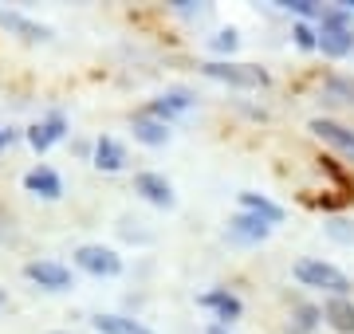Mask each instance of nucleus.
Segmentation results:
<instances>
[{
  "label": "nucleus",
  "mask_w": 354,
  "mask_h": 334,
  "mask_svg": "<svg viewBox=\"0 0 354 334\" xmlns=\"http://www.w3.org/2000/svg\"><path fill=\"white\" fill-rule=\"evenodd\" d=\"M0 28H4L8 36L24 39V43H48L51 39L48 24H39V20H32V16L16 12V8H0Z\"/></svg>",
  "instance_id": "9d476101"
},
{
  "label": "nucleus",
  "mask_w": 354,
  "mask_h": 334,
  "mask_svg": "<svg viewBox=\"0 0 354 334\" xmlns=\"http://www.w3.org/2000/svg\"><path fill=\"white\" fill-rule=\"evenodd\" d=\"M327 232L335 236V240H342V244H354V224H351V220H339V217H335V220L327 224Z\"/></svg>",
  "instance_id": "b1692460"
},
{
  "label": "nucleus",
  "mask_w": 354,
  "mask_h": 334,
  "mask_svg": "<svg viewBox=\"0 0 354 334\" xmlns=\"http://www.w3.org/2000/svg\"><path fill=\"white\" fill-rule=\"evenodd\" d=\"M193 106H197V95L193 90H181V87H174V90H165V95H158V99H150V103L142 106V115H150V118H158V122H174V118H181V115H189Z\"/></svg>",
  "instance_id": "423d86ee"
},
{
  "label": "nucleus",
  "mask_w": 354,
  "mask_h": 334,
  "mask_svg": "<svg viewBox=\"0 0 354 334\" xmlns=\"http://www.w3.org/2000/svg\"><path fill=\"white\" fill-rule=\"evenodd\" d=\"M12 141H16V130L0 126V150H4V146H12Z\"/></svg>",
  "instance_id": "a878e982"
},
{
  "label": "nucleus",
  "mask_w": 354,
  "mask_h": 334,
  "mask_svg": "<svg viewBox=\"0 0 354 334\" xmlns=\"http://www.w3.org/2000/svg\"><path fill=\"white\" fill-rule=\"evenodd\" d=\"M4 303H8V287H0V307H4Z\"/></svg>",
  "instance_id": "cd10ccee"
},
{
  "label": "nucleus",
  "mask_w": 354,
  "mask_h": 334,
  "mask_svg": "<svg viewBox=\"0 0 354 334\" xmlns=\"http://www.w3.org/2000/svg\"><path fill=\"white\" fill-rule=\"evenodd\" d=\"M315 32H319V52L327 59H346L354 52V12L346 4L323 8V16L315 20Z\"/></svg>",
  "instance_id": "f257e3e1"
},
{
  "label": "nucleus",
  "mask_w": 354,
  "mask_h": 334,
  "mask_svg": "<svg viewBox=\"0 0 354 334\" xmlns=\"http://www.w3.org/2000/svg\"><path fill=\"white\" fill-rule=\"evenodd\" d=\"M91 331H99V334H153L142 319H130V315H95L91 319Z\"/></svg>",
  "instance_id": "a211bd4d"
},
{
  "label": "nucleus",
  "mask_w": 354,
  "mask_h": 334,
  "mask_svg": "<svg viewBox=\"0 0 354 334\" xmlns=\"http://www.w3.org/2000/svg\"><path fill=\"white\" fill-rule=\"evenodd\" d=\"M75 268L95 275V279H114V275H122V256L106 244H79L75 248Z\"/></svg>",
  "instance_id": "20e7f679"
},
{
  "label": "nucleus",
  "mask_w": 354,
  "mask_h": 334,
  "mask_svg": "<svg viewBox=\"0 0 354 334\" xmlns=\"http://www.w3.org/2000/svg\"><path fill=\"white\" fill-rule=\"evenodd\" d=\"M197 307H205L213 315V322H221V326H228V322H236L244 315L241 295L228 291V287H209V291H201V295H197Z\"/></svg>",
  "instance_id": "6e6552de"
},
{
  "label": "nucleus",
  "mask_w": 354,
  "mask_h": 334,
  "mask_svg": "<svg viewBox=\"0 0 354 334\" xmlns=\"http://www.w3.org/2000/svg\"><path fill=\"white\" fill-rule=\"evenodd\" d=\"M24 189L36 193V197H44V201H59V197H64V177H59L51 166H36V169L24 173Z\"/></svg>",
  "instance_id": "4468645a"
},
{
  "label": "nucleus",
  "mask_w": 354,
  "mask_h": 334,
  "mask_svg": "<svg viewBox=\"0 0 354 334\" xmlns=\"http://www.w3.org/2000/svg\"><path fill=\"white\" fill-rule=\"evenodd\" d=\"M241 213H252V217H260L264 224H283V208L272 201V197H264V193H252V189H244L241 193Z\"/></svg>",
  "instance_id": "f3484780"
},
{
  "label": "nucleus",
  "mask_w": 354,
  "mask_h": 334,
  "mask_svg": "<svg viewBox=\"0 0 354 334\" xmlns=\"http://www.w3.org/2000/svg\"><path fill=\"white\" fill-rule=\"evenodd\" d=\"M24 275H28V283H36V287H44V291H55V295L75 287L71 268L59 264V259H32V264H24Z\"/></svg>",
  "instance_id": "39448f33"
},
{
  "label": "nucleus",
  "mask_w": 354,
  "mask_h": 334,
  "mask_svg": "<svg viewBox=\"0 0 354 334\" xmlns=\"http://www.w3.org/2000/svg\"><path fill=\"white\" fill-rule=\"evenodd\" d=\"M279 8L291 16H299L304 24H311V20H319L323 16V4H315V0H279Z\"/></svg>",
  "instance_id": "aec40b11"
},
{
  "label": "nucleus",
  "mask_w": 354,
  "mask_h": 334,
  "mask_svg": "<svg viewBox=\"0 0 354 334\" xmlns=\"http://www.w3.org/2000/svg\"><path fill=\"white\" fill-rule=\"evenodd\" d=\"M134 193H138L142 201H150L153 208H174V205H177L169 177H165V173H153V169H142V173H134Z\"/></svg>",
  "instance_id": "1a4fd4ad"
},
{
  "label": "nucleus",
  "mask_w": 354,
  "mask_h": 334,
  "mask_svg": "<svg viewBox=\"0 0 354 334\" xmlns=\"http://www.w3.org/2000/svg\"><path fill=\"white\" fill-rule=\"evenodd\" d=\"M291 275L299 279V287H311V291H323V295H339V299H351L354 283L351 275L342 268H335V264H327V259L319 256H304L295 268H291Z\"/></svg>",
  "instance_id": "f03ea898"
},
{
  "label": "nucleus",
  "mask_w": 354,
  "mask_h": 334,
  "mask_svg": "<svg viewBox=\"0 0 354 334\" xmlns=\"http://www.w3.org/2000/svg\"><path fill=\"white\" fill-rule=\"evenodd\" d=\"M225 236L232 244H264L268 236H272V224H264V220L252 217V213H236V217L228 220Z\"/></svg>",
  "instance_id": "ddd939ff"
},
{
  "label": "nucleus",
  "mask_w": 354,
  "mask_h": 334,
  "mask_svg": "<svg viewBox=\"0 0 354 334\" xmlns=\"http://www.w3.org/2000/svg\"><path fill=\"white\" fill-rule=\"evenodd\" d=\"M311 134L319 141H327L330 150H339L346 161H354V130L335 122V118H311Z\"/></svg>",
  "instance_id": "9b49d317"
},
{
  "label": "nucleus",
  "mask_w": 354,
  "mask_h": 334,
  "mask_svg": "<svg viewBox=\"0 0 354 334\" xmlns=\"http://www.w3.org/2000/svg\"><path fill=\"white\" fill-rule=\"evenodd\" d=\"M291 39H295V48H299V52H319V32L311 24H304V20H295V24H291Z\"/></svg>",
  "instance_id": "412c9836"
},
{
  "label": "nucleus",
  "mask_w": 354,
  "mask_h": 334,
  "mask_svg": "<svg viewBox=\"0 0 354 334\" xmlns=\"http://www.w3.org/2000/svg\"><path fill=\"white\" fill-rule=\"evenodd\" d=\"M205 334H228V326H221V322H209V326H205Z\"/></svg>",
  "instance_id": "bb28decb"
},
{
  "label": "nucleus",
  "mask_w": 354,
  "mask_h": 334,
  "mask_svg": "<svg viewBox=\"0 0 354 334\" xmlns=\"http://www.w3.org/2000/svg\"><path fill=\"white\" fill-rule=\"evenodd\" d=\"M174 12H181V16H205L209 8H205V4H193V0H177Z\"/></svg>",
  "instance_id": "393cba45"
},
{
  "label": "nucleus",
  "mask_w": 354,
  "mask_h": 334,
  "mask_svg": "<svg viewBox=\"0 0 354 334\" xmlns=\"http://www.w3.org/2000/svg\"><path fill=\"white\" fill-rule=\"evenodd\" d=\"M51 334H71V331H51Z\"/></svg>",
  "instance_id": "c756f323"
},
{
  "label": "nucleus",
  "mask_w": 354,
  "mask_h": 334,
  "mask_svg": "<svg viewBox=\"0 0 354 334\" xmlns=\"http://www.w3.org/2000/svg\"><path fill=\"white\" fill-rule=\"evenodd\" d=\"M67 138V115L64 110H51V115H44L39 122H32V126L24 130V141L36 150V154H48L55 141Z\"/></svg>",
  "instance_id": "0eeeda50"
},
{
  "label": "nucleus",
  "mask_w": 354,
  "mask_h": 334,
  "mask_svg": "<svg viewBox=\"0 0 354 334\" xmlns=\"http://www.w3.org/2000/svg\"><path fill=\"white\" fill-rule=\"evenodd\" d=\"M323 322H327L335 334H354V299L330 295L327 303H323Z\"/></svg>",
  "instance_id": "2eb2a0df"
},
{
  "label": "nucleus",
  "mask_w": 354,
  "mask_h": 334,
  "mask_svg": "<svg viewBox=\"0 0 354 334\" xmlns=\"http://www.w3.org/2000/svg\"><path fill=\"white\" fill-rule=\"evenodd\" d=\"M130 134H134V141L153 146V150L169 141V126H165V122H158V118H150V115H142V110L130 118Z\"/></svg>",
  "instance_id": "dca6fc26"
},
{
  "label": "nucleus",
  "mask_w": 354,
  "mask_h": 334,
  "mask_svg": "<svg viewBox=\"0 0 354 334\" xmlns=\"http://www.w3.org/2000/svg\"><path fill=\"white\" fill-rule=\"evenodd\" d=\"M127 161H130V154H127V146L118 138H95V150H91V166L99 169V173H122L127 169Z\"/></svg>",
  "instance_id": "f8f14e48"
},
{
  "label": "nucleus",
  "mask_w": 354,
  "mask_h": 334,
  "mask_svg": "<svg viewBox=\"0 0 354 334\" xmlns=\"http://www.w3.org/2000/svg\"><path fill=\"white\" fill-rule=\"evenodd\" d=\"M323 322V307H315V303H295L288 315V334H311Z\"/></svg>",
  "instance_id": "6ab92c4d"
},
{
  "label": "nucleus",
  "mask_w": 354,
  "mask_h": 334,
  "mask_svg": "<svg viewBox=\"0 0 354 334\" xmlns=\"http://www.w3.org/2000/svg\"><path fill=\"white\" fill-rule=\"evenodd\" d=\"M346 8H351V12H354V0H346Z\"/></svg>",
  "instance_id": "c85d7f7f"
},
{
  "label": "nucleus",
  "mask_w": 354,
  "mask_h": 334,
  "mask_svg": "<svg viewBox=\"0 0 354 334\" xmlns=\"http://www.w3.org/2000/svg\"><path fill=\"white\" fill-rule=\"evenodd\" d=\"M201 75L213 79V83H225V87H241V90H260L272 83L264 67L256 63H236V59H205Z\"/></svg>",
  "instance_id": "7ed1b4c3"
},
{
  "label": "nucleus",
  "mask_w": 354,
  "mask_h": 334,
  "mask_svg": "<svg viewBox=\"0 0 354 334\" xmlns=\"http://www.w3.org/2000/svg\"><path fill=\"white\" fill-rule=\"evenodd\" d=\"M327 95H335V103H354V79H327Z\"/></svg>",
  "instance_id": "5701e85b"
},
{
  "label": "nucleus",
  "mask_w": 354,
  "mask_h": 334,
  "mask_svg": "<svg viewBox=\"0 0 354 334\" xmlns=\"http://www.w3.org/2000/svg\"><path fill=\"white\" fill-rule=\"evenodd\" d=\"M209 48H213L216 55H232L241 48V32H236V28H221V32L209 39Z\"/></svg>",
  "instance_id": "4be33fe9"
}]
</instances>
